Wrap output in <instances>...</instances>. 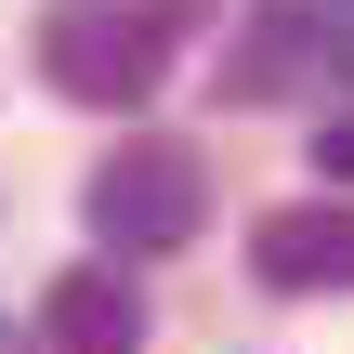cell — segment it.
<instances>
[{"mask_svg":"<svg viewBox=\"0 0 354 354\" xmlns=\"http://www.w3.org/2000/svg\"><path fill=\"white\" fill-rule=\"evenodd\" d=\"M184 26H210V0H53L39 13V79L66 105L118 118L184 66Z\"/></svg>","mask_w":354,"mask_h":354,"instance_id":"1","label":"cell"},{"mask_svg":"<svg viewBox=\"0 0 354 354\" xmlns=\"http://www.w3.org/2000/svg\"><path fill=\"white\" fill-rule=\"evenodd\" d=\"M79 223H92L118 263H158V250H184V236L210 223V158H197V145H158V131H131V145H105V158H92V184H79Z\"/></svg>","mask_w":354,"mask_h":354,"instance_id":"2","label":"cell"},{"mask_svg":"<svg viewBox=\"0 0 354 354\" xmlns=\"http://www.w3.org/2000/svg\"><path fill=\"white\" fill-rule=\"evenodd\" d=\"M250 276L263 289H354V210L342 197H302V210H263L250 223Z\"/></svg>","mask_w":354,"mask_h":354,"instance_id":"3","label":"cell"},{"mask_svg":"<svg viewBox=\"0 0 354 354\" xmlns=\"http://www.w3.org/2000/svg\"><path fill=\"white\" fill-rule=\"evenodd\" d=\"M39 328H53V342L118 354V342H145V289H131V276H118V250H105V263H79V276H53V289H39Z\"/></svg>","mask_w":354,"mask_h":354,"instance_id":"4","label":"cell"},{"mask_svg":"<svg viewBox=\"0 0 354 354\" xmlns=\"http://www.w3.org/2000/svg\"><path fill=\"white\" fill-rule=\"evenodd\" d=\"M302 26H315V0H263V13H250V53L223 66V92H236V105H276V92L302 79V53H328V39H302Z\"/></svg>","mask_w":354,"mask_h":354,"instance_id":"5","label":"cell"},{"mask_svg":"<svg viewBox=\"0 0 354 354\" xmlns=\"http://www.w3.org/2000/svg\"><path fill=\"white\" fill-rule=\"evenodd\" d=\"M315 171H342V184H354V118H328V131H315Z\"/></svg>","mask_w":354,"mask_h":354,"instance_id":"6","label":"cell"}]
</instances>
